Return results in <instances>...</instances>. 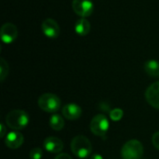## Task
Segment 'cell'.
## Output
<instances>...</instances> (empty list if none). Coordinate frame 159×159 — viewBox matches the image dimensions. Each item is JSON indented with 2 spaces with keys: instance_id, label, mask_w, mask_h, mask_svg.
Returning <instances> with one entry per match:
<instances>
[{
  "instance_id": "30bf717a",
  "label": "cell",
  "mask_w": 159,
  "mask_h": 159,
  "mask_svg": "<svg viewBox=\"0 0 159 159\" xmlns=\"http://www.w3.org/2000/svg\"><path fill=\"white\" fill-rule=\"evenodd\" d=\"M44 148L51 154H61L63 149V143L57 137H48L44 141Z\"/></svg>"
},
{
  "instance_id": "5b68a950",
  "label": "cell",
  "mask_w": 159,
  "mask_h": 159,
  "mask_svg": "<svg viewBox=\"0 0 159 159\" xmlns=\"http://www.w3.org/2000/svg\"><path fill=\"white\" fill-rule=\"evenodd\" d=\"M109 127H110V124H109L108 118L102 114L96 115L92 118L90 125H89L91 132L94 135L102 137V138H104L106 136L109 130Z\"/></svg>"
},
{
  "instance_id": "8fae6325",
  "label": "cell",
  "mask_w": 159,
  "mask_h": 159,
  "mask_svg": "<svg viewBox=\"0 0 159 159\" xmlns=\"http://www.w3.org/2000/svg\"><path fill=\"white\" fill-rule=\"evenodd\" d=\"M23 142H24L23 135L17 130L10 131L9 133L7 134L5 138V143L10 149H18L22 145Z\"/></svg>"
},
{
  "instance_id": "52a82bcc",
  "label": "cell",
  "mask_w": 159,
  "mask_h": 159,
  "mask_svg": "<svg viewBox=\"0 0 159 159\" xmlns=\"http://www.w3.org/2000/svg\"><path fill=\"white\" fill-rule=\"evenodd\" d=\"M18 36L17 26L11 22H6L2 25L0 30V37L3 43L11 44L13 43Z\"/></svg>"
},
{
  "instance_id": "5bb4252c",
  "label": "cell",
  "mask_w": 159,
  "mask_h": 159,
  "mask_svg": "<svg viewBox=\"0 0 159 159\" xmlns=\"http://www.w3.org/2000/svg\"><path fill=\"white\" fill-rule=\"evenodd\" d=\"M144 71L152 77H159V61L149 60L144 64Z\"/></svg>"
},
{
  "instance_id": "4fadbf2b",
  "label": "cell",
  "mask_w": 159,
  "mask_h": 159,
  "mask_svg": "<svg viewBox=\"0 0 159 159\" xmlns=\"http://www.w3.org/2000/svg\"><path fill=\"white\" fill-rule=\"evenodd\" d=\"M90 22L86 18H80L75 24V31L80 36H85L90 32Z\"/></svg>"
},
{
  "instance_id": "7c38bea8",
  "label": "cell",
  "mask_w": 159,
  "mask_h": 159,
  "mask_svg": "<svg viewBox=\"0 0 159 159\" xmlns=\"http://www.w3.org/2000/svg\"><path fill=\"white\" fill-rule=\"evenodd\" d=\"M62 115L68 120H76L82 116V109L75 103H68L63 106Z\"/></svg>"
},
{
  "instance_id": "ba28073f",
  "label": "cell",
  "mask_w": 159,
  "mask_h": 159,
  "mask_svg": "<svg viewBox=\"0 0 159 159\" xmlns=\"http://www.w3.org/2000/svg\"><path fill=\"white\" fill-rule=\"evenodd\" d=\"M41 28H42L43 34L48 38H52V39L57 38L61 33L60 25L58 24V22L55 20H53L51 18H48V19L44 20L41 24Z\"/></svg>"
},
{
  "instance_id": "e0dca14e",
  "label": "cell",
  "mask_w": 159,
  "mask_h": 159,
  "mask_svg": "<svg viewBox=\"0 0 159 159\" xmlns=\"http://www.w3.org/2000/svg\"><path fill=\"white\" fill-rule=\"evenodd\" d=\"M123 116H124V112L120 108H115L110 112V118L114 122H117V121L121 120Z\"/></svg>"
},
{
  "instance_id": "7402d4cb",
  "label": "cell",
  "mask_w": 159,
  "mask_h": 159,
  "mask_svg": "<svg viewBox=\"0 0 159 159\" xmlns=\"http://www.w3.org/2000/svg\"><path fill=\"white\" fill-rule=\"evenodd\" d=\"M89 159H103V157H102V156L100 155V154H93V155L90 157V158Z\"/></svg>"
},
{
  "instance_id": "3957f363",
  "label": "cell",
  "mask_w": 159,
  "mask_h": 159,
  "mask_svg": "<svg viewBox=\"0 0 159 159\" xmlns=\"http://www.w3.org/2000/svg\"><path fill=\"white\" fill-rule=\"evenodd\" d=\"M143 155V146L138 140L127 142L121 149V157L123 159H141Z\"/></svg>"
},
{
  "instance_id": "44dd1931",
  "label": "cell",
  "mask_w": 159,
  "mask_h": 159,
  "mask_svg": "<svg viewBox=\"0 0 159 159\" xmlns=\"http://www.w3.org/2000/svg\"><path fill=\"white\" fill-rule=\"evenodd\" d=\"M0 127H1V133H0V136L1 138H3L5 136V133H6V127L3 123L0 124Z\"/></svg>"
},
{
  "instance_id": "277c9868",
  "label": "cell",
  "mask_w": 159,
  "mask_h": 159,
  "mask_svg": "<svg viewBox=\"0 0 159 159\" xmlns=\"http://www.w3.org/2000/svg\"><path fill=\"white\" fill-rule=\"evenodd\" d=\"M38 106L47 113H55L60 110L61 100L53 93H44L38 99Z\"/></svg>"
},
{
  "instance_id": "ac0fdd59",
  "label": "cell",
  "mask_w": 159,
  "mask_h": 159,
  "mask_svg": "<svg viewBox=\"0 0 159 159\" xmlns=\"http://www.w3.org/2000/svg\"><path fill=\"white\" fill-rule=\"evenodd\" d=\"M43 155V150L39 147H35L30 151L29 157L30 159H42Z\"/></svg>"
},
{
  "instance_id": "ffe728a7",
  "label": "cell",
  "mask_w": 159,
  "mask_h": 159,
  "mask_svg": "<svg viewBox=\"0 0 159 159\" xmlns=\"http://www.w3.org/2000/svg\"><path fill=\"white\" fill-rule=\"evenodd\" d=\"M54 159H73L68 154H65V153H61L59 154Z\"/></svg>"
},
{
  "instance_id": "6da1fadb",
  "label": "cell",
  "mask_w": 159,
  "mask_h": 159,
  "mask_svg": "<svg viewBox=\"0 0 159 159\" xmlns=\"http://www.w3.org/2000/svg\"><path fill=\"white\" fill-rule=\"evenodd\" d=\"M71 150L76 157L80 159L88 158L92 152L91 143L83 135L75 136L71 142Z\"/></svg>"
},
{
  "instance_id": "7a4b0ae2",
  "label": "cell",
  "mask_w": 159,
  "mask_h": 159,
  "mask_svg": "<svg viewBox=\"0 0 159 159\" xmlns=\"http://www.w3.org/2000/svg\"><path fill=\"white\" fill-rule=\"evenodd\" d=\"M29 116L25 111L13 110L6 116V124L13 130L23 129L29 123Z\"/></svg>"
},
{
  "instance_id": "2e32d148",
  "label": "cell",
  "mask_w": 159,
  "mask_h": 159,
  "mask_svg": "<svg viewBox=\"0 0 159 159\" xmlns=\"http://www.w3.org/2000/svg\"><path fill=\"white\" fill-rule=\"evenodd\" d=\"M8 74V64L7 62L1 58L0 59V76H1V81H4L5 78L7 77Z\"/></svg>"
},
{
  "instance_id": "9c48e42d",
  "label": "cell",
  "mask_w": 159,
  "mask_h": 159,
  "mask_svg": "<svg viewBox=\"0 0 159 159\" xmlns=\"http://www.w3.org/2000/svg\"><path fill=\"white\" fill-rule=\"evenodd\" d=\"M145 99L152 107L159 109V81L153 83L147 88L145 91Z\"/></svg>"
},
{
  "instance_id": "8992f818",
  "label": "cell",
  "mask_w": 159,
  "mask_h": 159,
  "mask_svg": "<svg viewBox=\"0 0 159 159\" xmlns=\"http://www.w3.org/2000/svg\"><path fill=\"white\" fill-rule=\"evenodd\" d=\"M72 8L79 17L87 18L93 13L94 4L92 0H73Z\"/></svg>"
},
{
  "instance_id": "d6986e66",
  "label": "cell",
  "mask_w": 159,
  "mask_h": 159,
  "mask_svg": "<svg viewBox=\"0 0 159 159\" xmlns=\"http://www.w3.org/2000/svg\"><path fill=\"white\" fill-rule=\"evenodd\" d=\"M152 143H153V145L159 150V131L156 132L153 137H152Z\"/></svg>"
},
{
  "instance_id": "9a60e30c",
  "label": "cell",
  "mask_w": 159,
  "mask_h": 159,
  "mask_svg": "<svg viewBox=\"0 0 159 159\" xmlns=\"http://www.w3.org/2000/svg\"><path fill=\"white\" fill-rule=\"evenodd\" d=\"M49 126L55 131H60L64 127V120L61 116L54 114L49 117Z\"/></svg>"
}]
</instances>
